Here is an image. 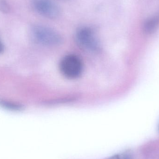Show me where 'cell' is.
<instances>
[{"mask_svg":"<svg viewBox=\"0 0 159 159\" xmlns=\"http://www.w3.org/2000/svg\"><path fill=\"white\" fill-rule=\"evenodd\" d=\"M159 26V15L152 17L145 22L143 27L144 32L147 34L154 33Z\"/></svg>","mask_w":159,"mask_h":159,"instance_id":"cell-5","label":"cell"},{"mask_svg":"<svg viewBox=\"0 0 159 159\" xmlns=\"http://www.w3.org/2000/svg\"><path fill=\"white\" fill-rule=\"evenodd\" d=\"M32 33L34 39L41 43L48 46L59 44L62 38L60 34L49 27L36 25L33 27Z\"/></svg>","mask_w":159,"mask_h":159,"instance_id":"cell-1","label":"cell"},{"mask_svg":"<svg viewBox=\"0 0 159 159\" xmlns=\"http://www.w3.org/2000/svg\"></svg>","mask_w":159,"mask_h":159,"instance_id":"cell-8","label":"cell"},{"mask_svg":"<svg viewBox=\"0 0 159 159\" xmlns=\"http://www.w3.org/2000/svg\"><path fill=\"white\" fill-rule=\"evenodd\" d=\"M2 43H1V42H0V52L2 51Z\"/></svg>","mask_w":159,"mask_h":159,"instance_id":"cell-7","label":"cell"},{"mask_svg":"<svg viewBox=\"0 0 159 159\" xmlns=\"http://www.w3.org/2000/svg\"><path fill=\"white\" fill-rule=\"evenodd\" d=\"M77 42L82 47L89 50H97L99 43L92 28L84 26L79 28L76 33Z\"/></svg>","mask_w":159,"mask_h":159,"instance_id":"cell-4","label":"cell"},{"mask_svg":"<svg viewBox=\"0 0 159 159\" xmlns=\"http://www.w3.org/2000/svg\"><path fill=\"white\" fill-rule=\"evenodd\" d=\"M31 3L38 14L47 18L56 19L61 14L60 7L53 0H31Z\"/></svg>","mask_w":159,"mask_h":159,"instance_id":"cell-3","label":"cell"},{"mask_svg":"<svg viewBox=\"0 0 159 159\" xmlns=\"http://www.w3.org/2000/svg\"><path fill=\"white\" fill-rule=\"evenodd\" d=\"M0 11L4 14H8L10 12V5L6 0H0Z\"/></svg>","mask_w":159,"mask_h":159,"instance_id":"cell-6","label":"cell"},{"mask_svg":"<svg viewBox=\"0 0 159 159\" xmlns=\"http://www.w3.org/2000/svg\"><path fill=\"white\" fill-rule=\"evenodd\" d=\"M60 69L65 77L69 79H75L81 75L83 66L78 57L70 55L62 59L60 64Z\"/></svg>","mask_w":159,"mask_h":159,"instance_id":"cell-2","label":"cell"}]
</instances>
